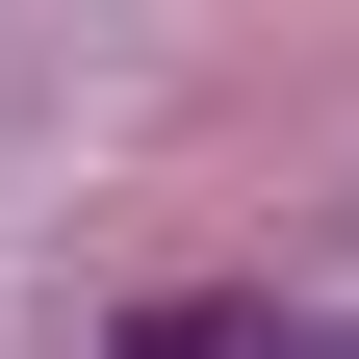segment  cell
<instances>
[{"label": "cell", "instance_id": "cell-1", "mask_svg": "<svg viewBox=\"0 0 359 359\" xmlns=\"http://www.w3.org/2000/svg\"><path fill=\"white\" fill-rule=\"evenodd\" d=\"M103 359H334V334H308V308H257V283H154Z\"/></svg>", "mask_w": 359, "mask_h": 359}]
</instances>
